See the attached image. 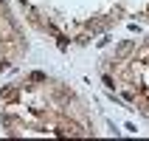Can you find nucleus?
<instances>
[{"instance_id":"obj_1","label":"nucleus","mask_w":149,"mask_h":141,"mask_svg":"<svg viewBox=\"0 0 149 141\" xmlns=\"http://www.w3.org/2000/svg\"><path fill=\"white\" fill-rule=\"evenodd\" d=\"M20 93H23L20 85H6V88H0V102H14Z\"/></svg>"},{"instance_id":"obj_2","label":"nucleus","mask_w":149,"mask_h":141,"mask_svg":"<svg viewBox=\"0 0 149 141\" xmlns=\"http://www.w3.org/2000/svg\"><path fill=\"white\" fill-rule=\"evenodd\" d=\"M132 59H138V62H149V42H143V45H138V48H135Z\"/></svg>"},{"instance_id":"obj_3","label":"nucleus","mask_w":149,"mask_h":141,"mask_svg":"<svg viewBox=\"0 0 149 141\" xmlns=\"http://www.w3.org/2000/svg\"><path fill=\"white\" fill-rule=\"evenodd\" d=\"M118 57H124V54H130V51H135V42H121V45H118Z\"/></svg>"},{"instance_id":"obj_4","label":"nucleus","mask_w":149,"mask_h":141,"mask_svg":"<svg viewBox=\"0 0 149 141\" xmlns=\"http://www.w3.org/2000/svg\"><path fill=\"white\" fill-rule=\"evenodd\" d=\"M56 45H59V51H68V45H70V40H68L65 34H56Z\"/></svg>"},{"instance_id":"obj_5","label":"nucleus","mask_w":149,"mask_h":141,"mask_svg":"<svg viewBox=\"0 0 149 141\" xmlns=\"http://www.w3.org/2000/svg\"><path fill=\"white\" fill-rule=\"evenodd\" d=\"M28 82H45V74L42 71H31L28 74Z\"/></svg>"},{"instance_id":"obj_6","label":"nucleus","mask_w":149,"mask_h":141,"mask_svg":"<svg viewBox=\"0 0 149 141\" xmlns=\"http://www.w3.org/2000/svg\"><path fill=\"white\" fill-rule=\"evenodd\" d=\"M104 85H107L110 90H116V79H113V76H110V74H104Z\"/></svg>"},{"instance_id":"obj_7","label":"nucleus","mask_w":149,"mask_h":141,"mask_svg":"<svg viewBox=\"0 0 149 141\" xmlns=\"http://www.w3.org/2000/svg\"><path fill=\"white\" fill-rule=\"evenodd\" d=\"M76 42H79V45H87V42H90V34H79Z\"/></svg>"},{"instance_id":"obj_8","label":"nucleus","mask_w":149,"mask_h":141,"mask_svg":"<svg viewBox=\"0 0 149 141\" xmlns=\"http://www.w3.org/2000/svg\"><path fill=\"white\" fill-rule=\"evenodd\" d=\"M20 6H28V0H20Z\"/></svg>"},{"instance_id":"obj_9","label":"nucleus","mask_w":149,"mask_h":141,"mask_svg":"<svg viewBox=\"0 0 149 141\" xmlns=\"http://www.w3.org/2000/svg\"><path fill=\"white\" fill-rule=\"evenodd\" d=\"M3 3H6V0H0V6H3Z\"/></svg>"}]
</instances>
